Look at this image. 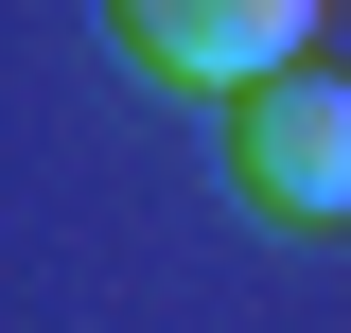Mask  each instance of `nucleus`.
I'll list each match as a JSON object with an SVG mask.
<instances>
[{
	"label": "nucleus",
	"instance_id": "obj_1",
	"mask_svg": "<svg viewBox=\"0 0 351 333\" xmlns=\"http://www.w3.org/2000/svg\"><path fill=\"white\" fill-rule=\"evenodd\" d=\"M106 36H123V71H158V88H211V106H246V88L316 71L334 0H106Z\"/></svg>",
	"mask_w": 351,
	"mask_h": 333
},
{
	"label": "nucleus",
	"instance_id": "obj_2",
	"mask_svg": "<svg viewBox=\"0 0 351 333\" xmlns=\"http://www.w3.org/2000/svg\"><path fill=\"white\" fill-rule=\"evenodd\" d=\"M228 193H246L263 228H351V71L334 53L228 106Z\"/></svg>",
	"mask_w": 351,
	"mask_h": 333
}]
</instances>
